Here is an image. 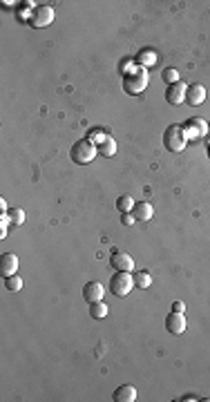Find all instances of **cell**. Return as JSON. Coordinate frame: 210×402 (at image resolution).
Returning a JSON list of instances; mask_svg holds the SVG:
<instances>
[{"label": "cell", "instance_id": "obj_26", "mask_svg": "<svg viewBox=\"0 0 210 402\" xmlns=\"http://www.w3.org/2000/svg\"><path fill=\"white\" fill-rule=\"evenodd\" d=\"M208 128H210V123H208Z\"/></svg>", "mask_w": 210, "mask_h": 402}, {"label": "cell", "instance_id": "obj_25", "mask_svg": "<svg viewBox=\"0 0 210 402\" xmlns=\"http://www.w3.org/2000/svg\"><path fill=\"white\" fill-rule=\"evenodd\" d=\"M0 210H3V214L7 212V201H5V199H0Z\"/></svg>", "mask_w": 210, "mask_h": 402}, {"label": "cell", "instance_id": "obj_14", "mask_svg": "<svg viewBox=\"0 0 210 402\" xmlns=\"http://www.w3.org/2000/svg\"><path fill=\"white\" fill-rule=\"evenodd\" d=\"M137 398H139V393L132 384H121V387L114 391V395H112L114 402H134Z\"/></svg>", "mask_w": 210, "mask_h": 402}, {"label": "cell", "instance_id": "obj_7", "mask_svg": "<svg viewBox=\"0 0 210 402\" xmlns=\"http://www.w3.org/2000/svg\"><path fill=\"white\" fill-rule=\"evenodd\" d=\"M110 264L114 270H123V273H132L134 270V259L130 257L128 253H118L114 251V255L110 257Z\"/></svg>", "mask_w": 210, "mask_h": 402}, {"label": "cell", "instance_id": "obj_9", "mask_svg": "<svg viewBox=\"0 0 210 402\" xmlns=\"http://www.w3.org/2000/svg\"><path fill=\"white\" fill-rule=\"evenodd\" d=\"M203 101H206V87L199 85V83L188 85V89H186V103L192 105V107H197V105H201Z\"/></svg>", "mask_w": 210, "mask_h": 402}, {"label": "cell", "instance_id": "obj_20", "mask_svg": "<svg viewBox=\"0 0 210 402\" xmlns=\"http://www.w3.org/2000/svg\"><path fill=\"white\" fill-rule=\"evenodd\" d=\"M161 78H163V81H166L168 85H174V83H179V81H181V78H179V72L174 70V67H168V70H163Z\"/></svg>", "mask_w": 210, "mask_h": 402}, {"label": "cell", "instance_id": "obj_12", "mask_svg": "<svg viewBox=\"0 0 210 402\" xmlns=\"http://www.w3.org/2000/svg\"><path fill=\"white\" fill-rule=\"evenodd\" d=\"M132 214L137 222H150L152 214H155V206L150 201H137L132 208Z\"/></svg>", "mask_w": 210, "mask_h": 402}, {"label": "cell", "instance_id": "obj_17", "mask_svg": "<svg viewBox=\"0 0 210 402\" xmlns=\"http://www.w3.org/2000/svg\"><path fill=\"white\" fill-rule=\"evenodd\" d=\"M89 315H92L94 320H103L107 315V304L101 299V302H92L89 304Z\"/></svg>", "mask_w": 210, "mask_h": 402}, {"label": "cell", "instance_id": "obj_15", "mask_svg": "<svg viewBox=\"0 0 210 402\" xmlns=\"http://www.w3.org/2000/svg\"><path fill=\"white\" fill-rule=\"evenodd\" d=\"M96 148H99V154H103V157H114L116 154V141L110 137V134H107V137L101 141L99 145H96Z\"/></svg>", "mask_w": 210, "mask_h": 402}, {"label": "cell", "instance_id": "obj_2", "mask_svg": "<svg viewBox=\"0 0 210 402\" xmlns=\"http://www.w3.org/2000/svg\"><path fill=\"white\" fill-rule=\"evenodd\" d=\"M96 154H99V148H96L94 141H89L87 137L76 141V143L72 145L70 150V157L72 161L76 163V166H87V163H92L96 159Z\"/></svg>", "mask_w": 210, "mask_h": 402}, {"label": "cell", "instance_id": "obj_5", "mask_svg": "<svg viewBox=\"0 0 210 402\" xmlns=\"http://www.w3.org/2000/svg\"><path fill=\"white\" fill-rule=\"evenodd\" d=\"M134 288V277L130 273H123V270H116L110 280V293L116 297H126L130 291Z\"/></svg>", "mask_w": 210, "mask_h": 402}, {"label": "cell", "instance_id": "obj_3", "mask_svg": "<svg viewBox=\"0 0 210 402\" xmlns=\"http://www.w3.org/2000/svg\"><path fill=\"white\" fill-rule=\"evenodd\" d=\"M188 145V134L184 126H168L163 132V148L170 152H181Z\"/></svg>", "mask_w": 210, "mask_h": 402}, {"label": "cell", "instance_id": "obj_10", "mask_svg": "<svg viewBox=\"0 0 210 402\" xmlns=\"http://www.w3.org/2000/svg\"><path fill=\"white\" fill-rule=\"evenodd\" d=\"M184 130H186V134H188V139L192 137V139H199V137H203V134L208 132V123L206 121H201V118H190V121H186V126H184Z\"/></svg>", "mask_w": 210, "mask_h": 402}, {"label": "cell", "instance_id": "obj_19", "mask_svg": "<svg viewBox=\"0 0 210 402\" xmlns=\"http://www.w3.org/2000/svg\"><path fill=\"white\" fill-rule=\"evenodd\" d=\"M134 203H137V201H134L130 195H123V197H118V201H116V208H118V210H121V212H132Z\"/></svg>", "mask_w": 210, "mask_h": 402}, {"label": "cell", "instance_id": "obj_6", "mask_svg": "<svg viewBox=\"0 0 210 402\" xmlns=\"http://www.w3.org/2000/svg\"><path fill=\"white\" fill-rule=\"evenodd\" d=\"M186 89H188V85L186 83H174V85H168L166 89V101L170 105H181L186 101Z\"/></svg>", "mask_w": 210, "mask_h": 402}, {"label": "cell", "instance_id": "obj_21", "mask_svg": "<svg viewBox=\"0 0 210 402\" xmlns=\"http://www.w3.org/2000/svg\"><path fill=\"white\" fill-rule=\"evenodd\" d=\"M9 217H11V224H14V226H22V224H25V210H20V208H14Z\"/></svg>", "mask_w": 210, "mask_h": 402}, {"label": "cell", "instance_id": "obj_23", "mask_svg": "<svg viewBox=\"0 0 210 402\" xmlns=\"http://www.w3.org/2000/svg\"><path fill=\"white\" fill-rule=\"evenodd\" d=\"M134 222H137V219H134L132 212H123V224H126V226H132Z\"/></svg>", "mask_w": 210, "mask_h": 402}, {"label": "cell", "instance_id": "obj_13", "mask_svg": "<svg viewBox=\"0 0 210 402\" xmlns=\"http://www.w3.org/2000/svg\"><path fill=\"white\" fill-rule=\"evenodd\" d=\"M0 273L3 277H11L18 273V257L14 253H5L3 255V262H0Z\"/></svg>", "mask_w": 210, "mask_h": 402}, {"label": "cell", "instance_id": "obj_18", "mask_svg": "<svg viewBox=\"0 0 210 402\" xmlns=\"http://www.w3.org/2000/svg\"><path fill=\"white\" fill-rule=\"evenodd\" d=\"M5 286H7V291H11V293L22 291V277H18V275L5 277Z\"/></svg>", "mask_w": 210, "mask_h": 402}, {"label": "cell", "instance_id": "obj_1", "mask_svg": "<svg viewBox=\"0 0 210 402\" xmlns=\"http://www.w3.org/2000/svg\"><path fill=\"white\" fill-rule=\"evenodd\" d=\"M123 92L130 94V96H139L145 92L147 87V70L145 67H132V70H128L126 74H123Z\"/></svg>", "mask_w": 210, "mask_h": 402}, {"label": "cell", "instance_id": "obj_24", "mask_svg": "<svg viewBox=\"0 0 210 402\" xmlns=\"http://www.w3.org/2000/svg\"><path fill=\"white\" fill-rule=\"evenodd\" d=\"M172 311H174V313H184V311H186V304H184V302H174V304H172Z\"/></svg>", "mask_w": 210, "mask_h": 402}, {"label": "cell", "instance_id": "obj_8", "mask_svg": "<svg viewBox=\"0 0 210 402\" xmlns=\"http://www.w3.org/2000/svg\"><path fill=\"white\" fill-rule=\"evenodd\" d=\"M166 331L172 333V335H181V333L186 331V318H184V313H174V311H170V315L166 318Z\"/></svg>", "mask_w": 210, "mask_h": 402}, {"label": "cell", "instance_id": "obj_16", "mask_svg": "<svg viewBox=\"0 0 210 402\" xmlns=\"http://www.w3.org/2000/svg\"><path fill=\"white\" fill-rule=\"evenodd\" d=\"M132 277H134V286H137L139 291H145V288L152 286V277L147 270H139V273H134Z\"/></svg>", "mask_w": 210, "mask_h": 402}, {"label": "cell", "instance_id": "obj_11", "mask_svg": "<svg viewBox=\"0 0 210 402\" xmlns=\"http://www.w3.org/2000/svg\"><path fill=\"white\" fill-rule=\"evenodd\" d=\"M103 293H105V288H103V284H99V282H87V284L83 286V297H85V302H101L103 299Z\"/></svg>", "mask_w": 210, "mask_h": 402}, {"label": "cell", "instance_id": "obj_22", "mask_svg": "<svg viewBox=\"0 0 210 402\" xmlns=\"http://www.w3.org/2000/svg\"><path fill=\"white\" fill-rule=\"evenodd\" d=\"M157 54H152V52H143L141 54V58H139V63H143V65H152V63H157Z\"/></svg>", "mask_w": 210, "mask_h": 402}, {"label": "cell", "instance_id": "obj_4", "mask_svg": "<svg viewBox=\"0 0 210 402\" xmlns=\"http://www.w3.org/2000/svg\"><path fill=\"white\" fill-rule=\"evenodd\" d=\"M54 22V7L52 5H38L29 11L27 16V25L36 27V29H43V27H49Z\"/></svg>", "mask_w": 210, "mask_h": 402}]
</instances>
